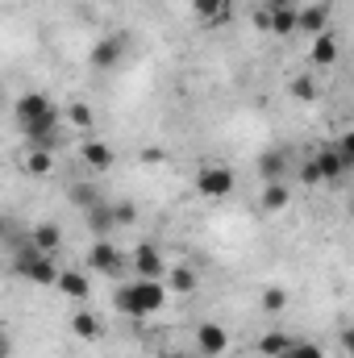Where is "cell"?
<instances>
[{
  "label": "cell",
  "instance_id": "cell-30",
  "mask_svg": "<svg viewBox=\"0 0 354 358\" xmlns=\"http://www.w3.org/2000/svg\"><path fill=\"white\" fill-rule=\"evenodd\" d=\"M334 146L342 150V159H346V167H351V171H354V129H346V134H342V138H338Z\"/></svg>",
  "mask_w": 354,
  "mask_h": 358
},
{
  "label": "cell",
  "instance_id": "cell-27",
  "mask_svg": "<svg viewBox=\"0 0 354 358\" xmlns=\"http://www.w3.org/2000/svg\"><path fill=\"white\" fill-rule=\"evenodd\" d=\"M283 358H325V350L317 346V342H309V338H296L292 346H288V355Z\"/></svg>",
  "mask_w": 354,
  "mask_h": 358
},
{
  "label": "cell",
  "instance_id": "cell-2",
  "mask_svg": "<svg viewBox=\"0 0 354 358\" xmlns=\"http://www.w3.org/2000/svg\"><path fill=\"white\" fill-rule=\"evenodd\" d=\"M13 113H17V125H21L25 142H34V138L59 129V108H55V100L42 96V92H25V96L13 104Z\"/></svg>",
  "mask_w": 354,
  "mask_h": 358
},
{
  "label": "cell",
  "instance_id": "cell-35",
  "mask_svg": "<svg viewBox=\"0 0 354 358\" xmlns=\"http://www.w3.org/2000/svg\"><path fill=\"white\" fill-rule=\"evenodd\" d=\"M283 4H292V0H267V8H283Z\"/></svg>",
  "mask_w": 354,
  "mask_h": 358
},
{
  "label": "cell",
  "instance_id": "cell-36",
  "mask_svg": "<svg viewBox=\"0 0 354 358\" xmlns=\"http://www.w3.org/2000/svg\"><path fill=\"white\" fill-rule=\"evenodd\" d=\"M346 213H351V221H354V196H351V204H346Z\"/></svg>",
  "mask_w": 354,
  "mask_h": 358
},
{
  "label": "cell",
  "instance_id": "cell-19",
  "mask_svg": "<svg viewBox=\"0 0 354 358\" xmlns=\"http://www.w3.org/2000/svg\"><path fill=\"white\" fill-rule=\"evenodd\" d=\"M163 283H167V292H171V296H192V292L200 287V279H196V271H192V267H171Z\"/></svg>",
  "mask_w": 354,
  "mask_h": 358
},
{
  "label": "cell",
  "instance_id": "cell-24",
  "mask_svg": "<svg viewBox=\"0 0 354 358\" xmlns=\"http://www.w3.org/2000/svg\"><path fill=\"white\" fill-rule=\"evenodd\" d=\"M288 92H292V100L313 104V100H317V80H313V76H296V80L288 84Z\"/></svg>",
  "mask_w": 354,
  "mask_h": 358
},
{
  "label": "cell",
  "instance_id": "cell-18",
  "mask_svg": "<svg viewBox=\"0 0 354 358\" xmlns=\"http://www.w3.org/2000/svg\"><path fill=\"white\" fill-rule=\"evenodd\" d=\"M259 204H263V213H283V208L292 204V192H288V183H283V179L263 183V196H259Z\"/></svg>",
  "mask_w": 354,
  "mask_h": 358
},
{
  "label": "cell",
  "instance_id": "cell-33",
  "mask_svg": "<svg viewBox=\"0 0 354 358\" xmlns=\"http://www.w3.org/2000/svg\"><path fill=\"white\" fill-rule=\"evenodd\" d=\"M338 346H342V350H346V355L354 358V325H351V329H342V338H338Z\"/></svg>",
  "mask_w": 354,
  "mask_h": 358
},
{
  "label": "cell",
  "instance_id": "cell-4",
  "mask_svg": "<svg viewBox=\"0 0 354 358\" xmlns=\"http://www.w3.org/2000/svg\"><path fill=\"white\" fill-rule=\"evenodd\" d=\"M129 267H134V275L138 279H167V259L159 255V246L155 242H138L134 246V255H129Z\"/></svg>",
  "mask_w": 354,
  "mask_h": 358
},
{
  "label": "cell",
  "instance_id": "cell-15",
  "mask_svg": "<svg viewBox=\"0 0 354 358\" xmlns=\"http://www.w3.org/2000/svg\"><path fill=\"white\" fill-rule=\"evenodd\" d=\"M29 242H34L42 255H55V250L63 246V229H59L55 221H42V225H34V229H29Z\"/></svg>",
  "mask_w": 354,
  "mask_h": 358
},
{
  "label": "cell",
  "instance_id": "cell-28",
  "mask_svg": "<svg viewBox=\"0 0 354 358\" xmlns=\"http://www.w3.org/2000/svg\"><path fill=\"white\" fill-rule=\"evenodd\" d=\"M259 304H263V313H283L288 308V292L283 287H267L263 296H259Z\"/></svg>",
  "mask_w": 354,
  "mask_h": 358
},
{
  "label": "cell",
  "instance_id": "cell-14",
  "mask_svg": "<svg viewBox=\"0 0 354 358\" xmlns=\"http://www.w3.org/2000/svg\"><path fill=\"white\" fill-rule=\"evenodd\" d=\"M309 59H313L317 67H334V63H338V34L330 29V34L313 38V46H309Z\"/></svg>",
  "mask_w": 354,
  "mask_h": 358
},
{
  "label": "cell",
  "instance_id": "cell-29",
  "mask_svg": "<svg viewBox=\"0 0 354 358\" xmlns=\"http://www.w3.org/2000/svg\"><path fill=\"white\" fill-rule=\"evenodd\" d=\"M300 183H304V187H321V183H325L317 159H304V163H300Z\"/></svg>",
  "mask_w": 354,
  "mask_h": 358
},
{
  "label": "cell",
  "instance_id": "cell-20",
  "mask_svg": "<svg viewBox=\"0 0 354 358\" xmlns=\"http://www.w3.org/2000/svg\"><path fill=\"white\" fill-rule=\"evenodd\" d=\"M300 29V8L296 4H283V8H271V34H279V38H288V34H296Z\"/></svg>",
  "mask_w": 354,
  "mask_h": 358
},
{
  "label": "cell",
  "instance_id": "cell-5",
  "mask_svg": "<svg viewBox=\"0 0 354 358\" xmlns=\"http://www.w3.org/2000/svg\"><path fill=\"white\" fill-rule=\"evenodd\" d=\"M88 267L100 271V275H121L125 271V255H121V246H113L108 238H96L88 250Z\"/></svg>",
  "mask_w": 354,
  "mask_h": 358
},
{
  "label": "cell",
  "instance_id": "cell-8",
  "mask_svg": "<svg viewBox=\"0 0 354 358\" xmlns=\"http://www.w3.org/2000/svg\"><path fill=\"white\" fill-rule=\"evenodd\" d=\"M313 159L321 163V176H325V183H330V187H338V183L346 179V171H351V167H346V159H342V150H338L334 142H330V146H321Z\"/></svg>",
  "mask_w": 354,
  "mask_h": 358
},
{
  "label": "cell",
  "instance_id": "cell-3",
  "mask_svg": "<svg viewBox=\"0 0 354 358\" xmlns=\"http://www.w3.org/2000/svg\"><path fill=\"white\" fill-rule=\"evenodd\" d=\"M13 271H17V275H25V279H29V283H38V287H50V283H59V275H63V271L55 267V259H50V255H42L34 242H25V246L17 250Z\"/></svg>",
  "mask_w": 354,
  "mask_h": 358
},
{
  "label": "cell",
  "instance_id": "cell-32",
  "mask_svg": "<svg viewBox=\"0 0 354 358\" xmlns=\"http://www.w3.org/2000/svg\"><path fill=\"white\" fill-rule=\"evenodd\" d=\"M255 29H263V34H271V8H259V13H255Z\"/></svg>",
  "mask_w": 354,
  "mask_h": 358
},
{
  "label": "cell",
  "instance_id": "cell-11",
  "mask_svg": "<svg viewBox=\"0 0 354 358\" xmlns=\"http://www.w3.org/2000/svg\"><path fill=\"white\" fill-rule=\"evenodd\" d=\"M300 34H309V38H321V34H330V4H304L300 8Z\"/></svg>",
  "mask_w": 354,
  "mask_h": 358
},
{
  "label": "cell",
  "instance_id": "cell-26",
  "mask_svg": "<svg viewBox=\"0 0 354 358\" xmlns=\"http://www.w3.org/2000/svg\"><path fill=\"white\" fill-rule=\"evenodd\" d=\"M63 113H67V125H76V129H88L92 125V108L84 104V100H71Z\"/></svg>",
  "mask_w": 354,
  "mask_h": 358
},
{
  "label": "cell",
  "instance_id": "cell-34",
  "mask_svg": "<svg viewBox=\"0 0 354 358\" xmlns=\"http://www.w3.org/2000/svg\"><path fill=\"white\" fill-rule=\"evenodd\" d=\"M163 159H167V150H155V146L142 150V163H163Z\"/></svg>",
  "mask_w": 354,
  "mask_h": 358
},
{
  "label": "cell",
  "instance_id": "cell-9",
  "mask_svg": "<svg viewBox=\"0 0 354 358\" xmlns=\"http://www.w3.org/2000/svg\"><path fill=\"white\" fill-rule=\"evenodd\" d=\"M84 225H88L92 238H108L113 229H121V225H117V208H113L108 200H100L96 208H88V213H84Z\"/></svg>",
  "mask_w": 354,
  "mask_h": 358
},
{
  "label": "cell",
  "instance_id": "cell-23",
  "mask_svg": "<svg viewBox=\"0 0 354 358\" xmlns=\"http://www.w3.org/2000/svg\"><path fill=\"white\" fill-rule=\"evenodd\" d=\"M292 342H296V338H288V334H263V338H259V355L263 358H283Z\"/></svg>",
  "mask_w": 354,
  "mask_h": 358
},
{
  "label": "cell",
  "instance_id": "cell-13",
  "mask_svg": "<svg viewBox=\"0 0 354 358\" xmlns=\"http://www.w3.org/2000/svg\"><path fill=\"white\" fill-rule=\"evenodd\" d=\"M55 287H59L63 296H71V300H88V296H92V283H88V275H84V271H76V267H67V271H63Z\"/></svg>",
  "mask_w": 354,
  "mask_h": 358
},
{
  "label": "cell",
  "instance_id": "cell-16",
  "mask_svg": "<svg viewBox=\"0 0 354 358\" xmlns=\"http://www.w3.org/2000/svg\"><path fill=\"white\" fill-rule=\"evenodd\" d=\"M192 13L200 25H221L229 21V0H192Z\"/></svg>",
  "mask_w": 354,
  "mask_h": 358
},
{
  "label": "cell",
  "instance_id": "cell-22",
  "mask_svg": "<svg viewBox=\"0 0 354 358\" xmlns=\"http://www.w3.org/2000/svg\"><path fill=\"white\" fill-rule=\"evenodd\" d=\"M67 200H71L76 208H84V213H88V208L100 204V187L88 183V179H80V183H71V187H67Z\"/></svg>",
  "mask_w": 354,
  "mask_h": 358
},
{
  "label": "cell",
  "instance_id": "cell-21",
  "mask_svg": "<svg viewBox=\"0 0 354 358\" xmlns=\"http://www.w3.org/2000/svg\"><path fill=\"white\" fill-rule=\"evenodd\" d=\"M71 334L84 338V342H96V338H104V321L96 313H76L71 317Z\"/></svg>",
  "mask_w": 354,
  "mask_h": 358
},
{
  "label": "cell",
  "instance_id": "cell-10",
  "mask_svg": "<svg viewBox=\"0 0 354 358\" xmlns=\"http://www.w3.org/2000/svg\"><path fill=\"white\" fill-rule=\"evenodd\" d=\"M121 55H125V46H121V38H100L96 46H92L88 63L96 71H113L117 63H121Z\"/></svg>",
  "mask_w": 354,
  "mask_h": 358
},
{
  "label": "cell",
  "instance_id": "cell-31",
  "mask_svg": "<svg viewBox=\"0 0 354 358\" xmlns=\"http://www.w3.org/2000/svg\"><path fill=\"white\" fill-rule=\"evenodd\" d=\"M113 208H117V225H134L138 221V208L134 204H113Z\"/></svg>",
  "mask_w": 354,
  "mask_h": 358
},
{
  "label": "cell",
  "instance_id": "cell-37",
  "mask_svg": "<svg viewBox=\"0 0 354 358\" xmlns=\"http://www.w3.org/2000/svg\"><path fill=\"white\" fill-rule=\"evenodd\" d=\"M163 358H187V355H163Z\"/></svg>",
  "mask_w": 354,
  "mask_h": 358
},
{
  "label": "cell",
  "instance_id": "cell-1",
  "mask_svg": "<svg viewBox=\"0 0 354 358\" xmlns=\"http://www.w3.org/2000/svg\"><path fill=\"white\" fill-rule=\"evenodd\" d=\"M167 283L163 279H129V283H121L117 287V296H113V304H117V313H125V317H155V313H163V304H167Z\"/></svg>",
  "mask_w": 354,
  "mask_h": 358
},
{
  "label": "cell",
  "instance_id": "cell-12",
  "mask_svg": "<svg viewBox=\"0 0 354 358\" xmlns=\"http://www.w3.org/2000/svg\"><path fill=\"white\" fill-rule=\"evenodd\" d=\"M288 150L283 146H271V150H263L259 155V179L263 183H275V179H283V171H288Z\"/></svg>",
  "mask_w": 354,
  "mask_h": 358
},
{
  "label": "cell",
  "instance_id": "cell-7",
  "mask_svg": "<svg viewBox=\"0 0 354 358\" xmlns=\"http://www.w3.org/2000/svg\"><path fill=\"white\" fill-rule=\"evenodd\" d=\"M196 350L204 358H221L229 350V334H225V325H217V321H204V325H196Z\"/></svg>",
  "mask_w": 354,
  "mask_h": 358
},
{
  "label": "cell",
  "instance_id": "cell-25",
  "mask_svg": "<svg viewBox=\"0 0 354 358\" xmlns=\"http://www.w3.org/2000/svg\"><path fill=\"white\" fill-rule=\"evenodd\" d=\"M25 167H29V176H50L55 155H50V150H29V155H25Z\"/></svg>",
  "mask_w": 354,
  "mask_h": 358
},
{
  "label": "cell",
  "instance_id": "cell-6",
  "mask_svg": "<svg viewBox=\"0 0 354 358\" xmlns=\"http://www.w3.org/2000/svg\"><path fill=\"white\" fill-rule=\"evenodd\" d=\"M196 192L208 196V200H221L234 192V171L229 167H200L196 171Z\"/></svg>",
  "mask_w": 354,
  "mask_h": 358
},
{
  "label": "cell",
  "instance_id": "cell-17",
  "mask_svg": "<svg viewBox=\"0 0 354 358\" xmlns=\"http://www.w3.org/2000/svg\"><path fill=\"white\" fill-rule=\"evenodd\" d=\"M80 155H84V163H88L92 171H108V167H113V146L100 142V138H88V142L80 146Z\"/></svg>",
  "mask_w": 354,
  "mask_h": 358
}]
</instances>
